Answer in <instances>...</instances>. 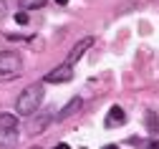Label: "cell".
<instances>
[{
	"label": "cell",
	"mask_w": 159,
	"mask_h": 149,
	"mask_svg": "<svg viewBox=\"0 0 159 149\" xmlns=\"http://www.w3.org/2000/svg\"><path fill=\"white\" fill-rule=\"evenodd\" d=\"M41 104H43V83H30V86L23 89L20 96H18L15 111L20 116H33L38 109H41Z\"/></svg>",
	"instance_id": "6da1fadb"
},
{
	"label": "cell",
	"mask_w": 159,
	"mask_h": 149,
	"mask_svg": "<svg viewBox=\"0 0 159 149\" xmlns=\"http://www.w3.org/2000/svg\"><path fill=\"white\" fill-rule=\"evenodd\" d=\"M20 68H23L20 53H15V51L0 53V76H15V73H20Z\"/></svg>",
	"instance_id": "7a4b0ae2"
},
{
	"label": "cell",
	"mask_w": 159,
	"mask_h": 149,
	"mask_svg": "<svg viewBox=\"0 0 159 149\" xmlns=\"http://www.w3.org/2000/svg\"><path fill=\"white\" fill-rule=\"evenodd\" d=\"M53 116L56 114H51V111H41V114H35L30 121H28V137H38V134H43L48 126L53 124Z\"/></svg>",
	"instance_id": "3957f363"
},
{
	"label": "cell",
	"mask_w": 159,
	"mask_h": 149,
	"mask_svg": "<svg viewBox=\"0 0 159 149\" xmlns=\"http://www.w3.org/2000/svg\"><path fill=\"white\" fill-rule=\"evenodd\" d=\"M73 78V66H68V63H61V66H56L53 71L46 73V83H66Z\"/></svg>",
	"instance_id": "277c9868"
},
{
	"label": "cell",
	"mask_w": 159,
	"mask_h": 149,
	"mask_svg": "<svg viewBox=\"0 0 159 149\" xmlns=\"http://www.w3.org/2000/svg\"><path fill=\"white\" fill-rule=\"evenodd\" d=\"M91 46H93V35H86V38H81V40H78V43H76V46L68 51V58H66V63H68V66H76V63L84 58V53H86Z\"/></svg>",
	"instance_id": "5b68a950"
},
{
	"label": "cell",
	"mask_w": 159,
	"mask_h": 149,
	"mask_svg": "<svg viewBox=\"0 0 159 149\" xmlns=\"http://www.w3.org/2000/svg\"><path fill=\"white\" fill-rule=\"evenodd\" d=\"M81 106H84V99H81V96H73V99L63 106V109L53 116V121H68L71 116H76L78 111H81Z\"/></svg>",
	"instance_id": "8992f818"
},
{
	"label": "cell",
	"mask_w": 159,
	"mask_h": 149,
	"mask_svg": "<svg viewBox=\"0 0 159 149\" xmlns=\"http://www.w3.org/2000/svg\"><path fill=\"white\" fill-rule=\"evenodd\" d=\"M18 144V126L0 129V149H13Z\"/></svg>",
	"instance_id": "52a82bcc"
},
{
	"label": "cell",
	"mask_w": 159,
	"mask_h": 149,
	"mask_svg": "<svg viewBox=\"0 0 159 149\" xmlns=\"http://www.w3.org/2000/svg\"><path fill=\"white\" fill-rule=\"evenodd\" d=\"M124 124V109L121 106H111L109 116H106V126H121Z\"/></svg>",
	"instance_id": "ba28073f"
},
{
	"label": "cell",
	"mask_w": 159,
	"mask_h": 149,
	"mask_svg": "<svg viewBox=\"0 0 159 149\" xmlns=\"http://www.w3.org/2000/svg\"><path fill=\"white\" fill-rule=\"evenodd\" d=\"M8 126H18V116L15 114H0V129H8Z\"/></svg>",
	"instance_id": "9c48e42d"
},
{
	"label": "cell",
	"mask_w": 159,
	"mask_h": 149,
	"mask_svg": "<svg viewBox=\"0 0 159 149\" xmlns=\"http://www.w3.org/2000/svg\"><path fill=\"white\" fill-rule=\"evenodd\" d=\"M43 5H46V0H20L23 10H41Z\"/></svg>",
	"instance_id": "30bf717a"
},
{
	"label": "cell",
	"mask_w": 159,
	"mask_h": 149,
	"mask_svg": "<svg viewBox=\"0 0 159 149\" xmlns=\"http://www.w3.org/2000/svg\"><path fill=\"white\" fill-rule=\"evenodd\" d=\"M147 129H149L152 134H154V132L159 129V124H157V114H152V111L147 114Z\"/></svg>",
	"instance_id": "8fae6325"
},
{
	"label": "cell",
	"mask_w": 159,
	"mask_h": 149,
	"mask_svg": "<svg viewBox=\"0 0 159 149\" xmlns=\"http://www.w3.org/2000/svg\"><path fill=\"white\" fill-rule=\"evenodd\" d=\"M28 20H30V18H28V13H25V10L15 13V23H18V26H28Z\"/></svg>",
	"instance_id": "7c38bea8"
},
{
	"label": "cell",
	"mask_w": 159,
	"mask_h": 149,
	"mask_svg": "<svg viewBox=\"0 0 159 149\" xmlns=\"http://www.w3.org/2000/svg\"><path fill=\"white\" fill-rule=\"evenodd\" d=\"M8 15V5H5V0H0V20H3Z\"/></svg>",
	"instance_id": "4fadbf2b"
},
{
	"label": "cell",
	"mask_w": 159,
	"mask_h": 149,
	"mask_svg": "<svg viewBox=\"0 0 159 149\" xmlns=\"http://www.w3.org/2000/svg\"><path fill=\"white\" fill-rule=\"evenodd\" d=\"M147 149H159V142H157V139H152V142H149V147H147Z\"/></svg>",
	"instance_id": "5bb4252c"
},
{
	"label": "cell",
	"mask_w": 159,
	"mask_h": 149,
	"mask_svg": "<svg viewBox=\"0 0 159 149\" xmlns=\"http://www.w3.org/2000/svg\"><path fill=\"white\" fill-rule=\"evenodd\" d=\"M56 149H71V147H68V144H58Z\"/></svg>",
	"instance_id": "9a60e30c"
},
{
	"label": "cell",
	"mask_w": 159,
	"mask_h": 149,
	"mask_svg": "<svg viewBox=\"0 0 159 149\" xmlns=\"http://www.w3.org/2000/svg\"><path fill=\"white\" fill-rule=\"evenodd\" d=\"M56 3H58V5H68V0H56Z\"/></svg>",
	"instance_id": "2e32d148"
},
{
	"label": "cell",
	"mask_w": 159,
	"mask_h": 149,
	"mask_svg": "<svg viewBox=\"0 0 159 149\" xmlns=\"http://www.w3.org/2000/svg\"><path fill=\"white\" fill-rule=\"evenodd\" d=\"M104 149H119V147H116V144H109V147H104Z\"/></svg>",
	"instance_id": "e0dca14e"
},
{
	"label": "cell",
	"mask_w": 159,
	"mask_h": 149,
	"mask_svg": "<svg viewBox=\"0 0 159 149\" xmlns=\"http://www.w3.org/2000/svg\"><path fill=\"white\" fill-rule=\"evenodd\" d=\"M30 149H41V147H30Z\"/></svg>",
	"instance_id": "ac0fdd59"
}]
</instances>
